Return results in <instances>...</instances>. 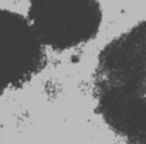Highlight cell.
<instances>
[{
	"mask_svg": "<svg viewBox=\"0 0 146 144\" xmlns=\"http://www.w3.org/2000/svg\"><path fill=\"white\" fill-rule=\"evenodd\" d=\"M92 95L104 123L126 144H146V20L101 49Z\"/></svg>",
	"mask_w": 146,
	"mask_h": 144,
	"instance_id": "obj_1",
	"label": "cell"
},
{
	"mask_svg": "<svg viewBox=\"0 0 146 144\" xmlns=\"http://www.w3.org/2000/svg\"><path fill=\"white\" fill-rule=\"evenodd\" d=\"M27 18L44 47L65 51L91 41L99 31V0H30Z\"/></svg>",
	"mask_w": 146,
	"mask_h": 144,
	"instance_id": "obj_2",
	"label": "cell"
},
{
	"mask_svg": "<svg viewBox=\"0 0 146 144\" xmlns=\"http://www.w3.org/2000/svg\"><path fill=\"white\" fill-rule=\"evenodd\" d=\"M46 65V47L30 20L0 9V92L17 89Z\"/></svg>",
	"mask_w": 146,
	"mask_h": 144,
	"instance_id": "obj_3",
	"label": "cell"
}]
</instances>
